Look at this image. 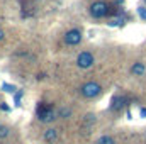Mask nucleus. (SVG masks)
Masks as SVG:
<instances>
[{
  "label": "nucleus",
  "mask_w": 146,
  "mask_h": 144,
  "mask_svg": "<svg viewBox=\"0 0 146 144\" xmlns=\"http://www.w3.org/2000/svg\"><path fill=\"white\" fill-rule=\"evenodd\" d=\"M88 12H90V15H92L94 19H104L106 15H109L110 7H109V3H106V2H102V0H97V2H94V3L90 5Z\"/></svg>",
  "instance_id": "1"
},
{
  "label": "nucleus",
  "mask_w": 146,
  "mask_h": 144,
  "mask_svg": "<svg viewBox=\"0 0 146 144\" xmlns=\"http://www.w3.org/2000/svg\"><path fill=\"white\" fill-rule=\"evenodd\" d=\"M75 63H76V66L80 70H90L94 66V63H95V56L90 51H82V53H78Z\"/></svg>",
  "instance_id": "2"
},
{
  "label": "nucleus",
  "mask_w": 146,
  "mask_h": 144,
  "mask_svg": "<svg viewBox=\"0 0 146 144\" xmlns=\"http://www.w3.org/2000/svg\"><path fill=\"white\" fill-rule=\"evenodd\" d=\"M80 92H82V95L85 98H95V97H99L102 93V87L97 81H87L85 85H82Z\"/></svg>",
  "instance_id": "3"
},
{
  "label": "nucleus",
  "mask_w": 146,
  "mask_h": 144,
  "mask_svg": "<svg viewBox=\"0 0 146 144\" xmlns=\"http://www.w3.org/2000/svg\"><path fill=\"white\" fill-rule=\"evenodd\" d=\"M127 97L126 95H114L112 98H110V105L109 108L112 112H119V110H122L124 107H127Z\"/></svg>",
  "instance_id": "4"
},
{
  "label": "nucleus",
  "mask_w": 146,
  "mask_h": 144,
  "mask_svg": "<svg viewBox=\"0 0 146 144\" xmlns=\"http://www.w3.org/2000/svg\"><path fill=\"white\" fill-rule=\"evenodd\" d=\"M82 32L78 31V29H70L65 36H63V41H65V44H68V46H76V44H80L82 42Z\"/></svg>",
  "instance_id": "5"
},
{
  "label": "nucleus",
  "mask_w": 146,
  "mask_h": 144,
  "mask_svg": "<svg viewBox=\"0 0 146 144\" xmlns=\"http://www.w3.org/2000/svg\"><path fill=\"white\" fill-rule=\"evenodd\" d=\"M145 73H146V65L143 61H134L133 63V66H131V75L133 76L141 78V76H145Z\"/></svg>",
  "instance_id": "6"
},
{
  "label": "nucleus",
  "mask_w": 146,
  "mask_h": 144,
  "mask_svg": "<svg viewBox=\"0 0 146 144\" xmlns=\"http://www.w3.org/2000/svg\"><path fill=\"white\" fill-rule=\"evenodd\" d=\"M42 139L46 141L48 144H53L58 141V129L56 127H48L42 134Z\"/></svg>",
  "instance_id": "7"
},
{
  "label": "nucleus",
  "mask_w": 146,
  "mask_h": 144,
  "mask_svg": "<svg viewBox=\"0 0 146 144\" xmlns=\"http://www.w3.org/2000/svg\"><path fill=\"white\" fill-rule=\"evenodd\" d=\"M56 119H60V117H58V110H54V108H53V110H49V112H48V114H46V115L41 119V122H46V124H49V122H54Z\"/></svg>",
  "instance_id": "8"
},
{
  "label": "nucleus",
  "mask_w": 146,
  "mask_h": 144,
  "mask_svg": "<svg viewBox=\"0 0 146 144\" xmlns=\"http://www.w3.org/2000/svg\"><path fill=\"white\" fill-rule=\"evenodd\" d=\"M73 115V110L70 107H60L58 108V117L60 119H70Z\"/></svg>",
  "instance_id": "9"
},
{
  "label": "nucleus",
  "mask_w": 146,
  "mask_h": 144,
  "mask_svg": "<svg viewBox=\"0 0 146 144\" xmlns=\"http://www.w3.org/2000/svg\"><path fill=\"white\" fill-rule=\"evenodd\" d=\"M124 22H126V15L124 14H121L119 17H115V19H112L109 22L110 27H121V26H124Z\"/></svg>",
  "instance_id": "10"
},
{
  "label": "nucleus",
  "mask_w": 146,
  "mask_h": 144,
  "mask_svg": "<svg viewBox=\"0 0 146 144\" xmlns=\"http://www.w3.org/2000/svg\"><path fill=\"white\" fill-rule=\"evenodd\" d=\"M95 144H115V139L112 136H109V134H106V136H100Z\"/></svg>",
  "instance_id": "11"
},
{
  "label": "nucleus",
  "mask_w": 146,
  "mask_h": 144,
  "mask_svg": "<svg viewBox=\"0 0 146 144\" xmlns=\"http://www.w3.org/2000/svg\"><path fill=\"white\" fill-rule=\"evenodd\" d=\"M95 120H97L95 114H87V115L83 117V124H85V126H92V124H95Z\"/></svg>",
  "instance_id": "12"
},
{
  "label": "nucleus",
  "mask_w": 146,
  "mask_h": 144,
  "mask_svg": "<svg viewBox=\"0 0 146 144\" xmlns=\"http://www.w3.org/2000/svg\"><path fill=\"white\" fill-rule=\"evenodd\" d=\"M10 136V129L7 126H0V141H5Z\"/></svg>",
  "instance_id": "13"
},
{
  "label": "nucleus",
  "mask_w": 146,
  "mask_h": 144,
  "mask_svg": "<svg viewBox=\"0 0 146 144\" xmlns=\"http://www.w3.org/2000/svg\"><path fill=\"white\" fill-rule=\"evenodd\" d=\"M22 95H24V92H22V90H19V92H15V93H14V105H15V107H21Z\"/></svg>",
  "instance_id": "14"
},
{
  "label": "nucleus",
  "mask_w": 146,
  "mask_h": 144,
  "mask_svg": "<svg viewBox=\"0 0 146 144\" xmlns=\"http://www.w3.org/2000/svg\"><path fill=\"white\" fill-rule=\"evenodd\" d=\"M138 15H139V19L146 22V5H139L138 7Z\"/></svg>",
  "instance_id": "15"
},
{
  "label": "nucleus",
  "mask_w": 146,
  "mask_h": 144,
  "mask_svg": "<svg viewBox=\"0 0 146 144\" xmlns=\"http://www.w3.org/2000/svg\"><path fill=\"white\" fill-rule=\"evenodd\" d=\"M2 90H3V92H7V93H14L17 88H15L14 85H10V83H3V85H2Z\"/></svg>",
  "instance_id": "16"
},
{
  "label": "nucleus",
  "mask_w": 146,
  "mask_h": 144,
  "mask_svg": "<svg viewBox=\"0 0 146 144\" xmlns=\"http://www.w3.org/2000/svg\"><path fill=\"white\" fill-rule=\"evenodd\" d=\"M0 108H2L3 112H10V107H9V105H7L5 102H3V104H0Z\"/></svg>",
  "instance_id": "17"
},
{
  "label": "nucleus",
  "mask_w": 146,
  "mask_h": 144,
  "mask_svg": "<svg viewBox=\"0 0 146 144\" xmlns=\"http://www.w3.org/2000/svg\"><path fill=\"white\" fill-rule=\"evenodd\" d=\"M139 117H143V119L146 117V107H141V108H139Z\"/></svg>",
  "instance_id": "18"
},
{
  "label": "nucleus",
  "mask_w": 146,
  "mask_h": 144,
  "mask_svg": "<svg viewBox=\"0 0 146 144\" xmlns=\"http://www.w3.org/2000/svg\"><path fill=\"white\" fill-rule=\"evenodd\" d=\"M3 39H5V32H3V31H2V29H0V42H2V41H3Z\"/></svg>",
  "instance_id": "19"
},
{
  "label": "nucleus",
  "mask_w": 146,
  "mask_h": 144,
  "mask_svg": "<svg viewBox=\"0 0 146 144\" xmlns=\"http://www.w3.org/2000/svg\"><path fill=\"white\" fill-rule=\"evenodd\" d=\"M44 76H46V75H44V73H39V75H37V80H42V78H44Z\"/></svg>",
  "instance_id": "20"
},
{
  "label": "nucleus",
  "mask_w": 146,
  "mask_h": 144,
  "mask_svg": "<svg viewBox=\"0 0 146 144\" xmlns=\"http://www.w3.org/2000/svg\"><path fill=\"white\" fill-rule=\"evenodd\" d=\"M122 2H124V0H117V3H122Z\"/></svg>",
  "instance_id": "21"
},
{
  "label": "nucleus",
  "mask_w": 146,
  "mask_h": 144,
  "mask_svg": "<svg viewBox=\"0 0 146 144\" xmlns=\"http://www.w3.org/2000/svg\"><path fill=\"white\" fill-rule=\"evenodd\" d=\"M145 5H146V0H145Z\"/></svg>",
  "instance_id": "22"
}]
</instances>
